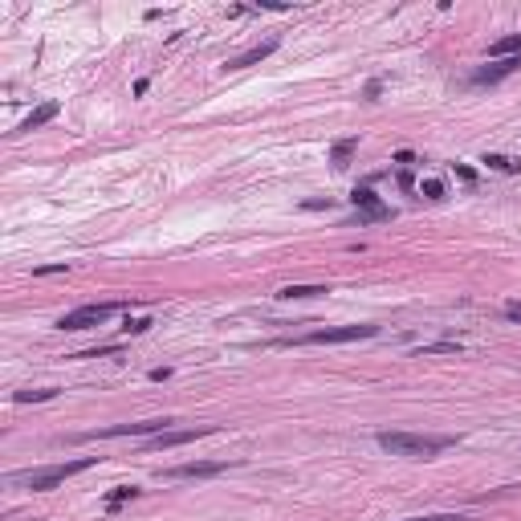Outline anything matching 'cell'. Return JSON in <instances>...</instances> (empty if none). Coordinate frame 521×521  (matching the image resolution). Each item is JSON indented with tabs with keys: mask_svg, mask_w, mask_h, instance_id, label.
Here are the masks:
<instances>
[{
	"mask_svg": "<svg viewBox=\"0 0 521 521\" xmlns=\"http://www.w3.org/2000/svg\"><path fill=\"white\" fill-rule=\"evenodd\" d=\"M379 440L383 452H391V456H436V452L452 448L448 436H416V432H379L375 436Z\"/></svg>",
	"mask_w": 521,
	"mask_h": 521,
	"instance_id": "1",
	"label": "cell"
},
{
	"mask_svg": "<svg viewBox=\"0 0 521 521\" xmlns=\"http://www.w3.org/2000/svg\"><path fill=\"white\" fill-rule=\"evenodd\" d=\"M86 469H94V456H82V460H70V464H49V469L13 473L8 480H13V485H24V489H33V493H45V489H57L61 480H70V476L86 473Z\"/></svg>",
	"mask_w": 521,
	"mask_h": 521,
	"instance_id": "2",
	"label": "cell"
},
{
	"mask_svg": "<svg viewBox=\"0 0 521 521\" xmlns=\"http://www.w3.org/2000/svg\"><path fill=\"white\" fill-rule=\"evenodd\" d=\"M122 302H102V306H82V309H70L57 318V330H90V326H102L110 314H119Z\"/></svg>",
	"mask_w": 521,
	"mask_h": 521,
	"instance_id": "3",
	"label": "cell"
},
{
	"mask_svg": "<svg viewBox=\"0 0 521 521\" xmlns=\"http://www.w3.org/2000/svg\"><path fill=\"white\" fill-rule=\"evenodd\" d=\"M175 424V420H142V424H115V427H102V432H86L82 440H119V436H159L167 427Z\"/></svg>",
	"mask_w": 521,
	"mask_h": 521,
	"instance_id": "4",
	"label": "cell"
},
{
	"mask_svg": "<svg viewBox=\"0 0 521 521\" xmlns=\"http://www.w3.org/2000/svg\"><path fill=\"white\" fill-rule=\"evenodd\" d=\"M379 326H338V330H314L306 338H293L298 346L309 342V346H334V342H358V338H375Z\"/></svg>",
	"mask_w": 521,
	"mask_h": 521,
	"instance_id": "5",
	"label": "cell"
},
{
	"mask_svg": "<svg viewBox=\"0 0 521 521\" xmlns=\"http://www.w3.org/2000/svg\"><path fill=\"white\" fill-rule=\"evenodd\" d=\"M355 208H358V224H375V220H391V208L383 204L371 188H355Z\"/></svg>",
	"mask_w": 521,
	"mask_h": 521,
	"instance_id": "6",
	"label": "cell"
},
{
	"mask_svg": "<svg viewBox=\"0 0 521 521\" xmlns=\"http://www.w3.org/2000/svg\"><path fill=\"white\" fill-rule=\"evenodd\" d=\"M228 469V460H196V464H175V469H163L159 476L167 480H204V476H216Z\"/></svg>",
	"mask_w": 521,
	"mask_h": 521,
	"instance_id": "7",
	"label": "cell"
},
{
	"mask_svg": "<svg viewBox=\"0 0 521 521\" xmlns=\"http://www.w3.org/2000/svg\"><path fill=\"white\" fill-rule=\"evenodd\" d=\"M216 427L204 424V427H184V432H159V436H151V448H179V444H191L196 436H212Z\"/></svg>",
	"mask_w": 521,
	"mask_h": 521,
	"instance_id": "8",
	"label": "cell"
},
{
	"mask_svg": "<svg viewBox=\"0 0 521 521\" xmlns=\"http://www.w3.org/2000/svg\"><path fill=\"white\" fill-rule=\"evenodd\" d=\"M518 66H521V53L518 57H505V61H493V66H485V70L473 73V86H493V82H501V78H509Z\"/></svg>",
	"mask_w": 521,
	"mask_h": 521,
	"instance_id": "9",
	"label": "cell"
},
{
	"mask_svg": "<svg viewBox=\"0 0 521 521\" xmlns=\"http://www.w3.org/2000/svg\"><path fill=\"white\" fill-rule=\"evenodd\" d=\"M277 53V41H260V45H253L249 53H240V57H233L224 70H249V66H257V61H265V57H273Z\"/></svg>",
	"mask_w": 521,
	"mask_h": 521,
	"instance_id": "10",
	"label": "cell"
},
{
	"mask_svg": "<svg viewBox=\"0 0 521 521\" xmlns=\"http://www.w3.org/2000/svg\"><path fill=\"white\" fill-rule=\"evenodd\" d=\"M57 110H61L57 102H41V106H37V110H33V115H29V119H24L21 126H17V131H13V135H29V131H37V126L53 122V119H57Z\"/></svg>",
	"mask_w": 521,
	"mask_h": 521,
	"instance_id": "11",
	"label": "cell"
},
{
	"mask_svg": "<svg viewBox=\"0 0 521 521\" xmlns=\"http://www.w3.org/2000/svg\"><path fill=\"white\" fill-rule=\"evenodd\" d=\"M518 53H521V33H509V37H501V41L489 45V57H501V61H505V57H518Z\"/></svg>",
	"mask_w": 521,
	"mask_h": 521,
	"instance_id": "12",
	"label": "cell"
},
{
	"mask_svg": "<svg viewBox=\"0 0 521 521\" xmlns=\"http://www.w3.org/2000/svg\"><path fill=\"white\" fill-rule=\"evenodd\" d=\"M355 151H358V139H338V142H334V151H330V163L346 167L351 159H355Z\"/></svg>",
	"mask_w": 521,
	"mask_h": 521,
	"instance_id": "13",
	"label": "cell"
},
{
	"mask_svg": "<svg viewBox=\"0 0 521 521\" xmlns=\"http://www.w3.org/2000/svg\"><path fill=\"white\" fill-rule=\"evenodd\" d=\"M326 293V285H285V289H277V298H285V302H293V298H322Z\"/></svg>",
	"mask_w": 521,
	"mask_h": 521,
	"instance_id": "14",
	"label": "cell"
},
{
	"mask_svg": "<svg viewBox=\"0 0 521 521\" xmlns=\"http://www.w3.org/2000/svg\"><path fill=\"white\" fill-rule=\"evenodd\" d=\"M139 493H142V489H135V485H119V489H110V493H106V509L115 513L119 505H126V501H135Z\"/></svg>",
	"mask_w": 521,
	"mask_h": 521,
	"instance_id": "15",
	"label": "cell"
},
{
	"mask_svg": "<svg viewBox=\"0 0 521 521\" xmlns=\"http://www.w3.org/2000/svg\"><path fill=\"white\" fill-rule=\"evenodd\" d=\"M57 395V387H41V391H17L13 399L17 403H41V399H53Z\"/></svg>",
	"mask_w": 521,
	"mask_h": 521,
	"instance_id": "16",
	"label": "cell"
},
{
	"mask_svg": "<svg viewBox=\"0 0 521 521\" xmlns=\"http://www.w3.org/2000/svg\"><path fill=\"white\" fill-rule=\"evenodd\" d=\"M456 351H460V342H427L416 355H456Z\"/></svg>",
	"mask_w": 521,
	"mask_h": 521,
	"instance_id": "17",
	"label": "cell"
},
{
	"mask_svg": "<svg viewBox=\"0 0 521 521\" xmlns=\"http://www.w3.org/2000/svg\"><path fill=\"white\" fill-rule=\"evenodd\" d=\"M420 196H427V200H444L448 188H444L440 179H424V184H420Z\"/></svg>",
	"mask_w": 521,
	"mask_h": 521,
	"instance_id": "18",
	"label": "cell"
},
{
	"mask_svg": "<svg viewBox=\"0 0 521 521\" xmlns=\"http://www.w3.org/2000/svg\"><path fill=\"white\" fill-rule=\"evenodd\" d=\"M485 163L493 167V171H518V163H513V159H505V155H485Z\"/></svg>",
	"mask_w": 521,
	"mask_h": 521,
	"instance_id": "19",
	"label": "cell"
},
{
	"mask_svg": "<svg viewBox=\"0 0 521 521\" xmlns=\"http://www.w3.org/2000/svg\"><path fill=\"white\" fill-rule=\"evenodd\" d=\"M407 521H469L464 513H432V518H407Z\"/></svg>",
	"mask_w": 521,
	"mask_h": 521,
	"instance_id": "20",
	"label": "cell"
},
{
	"mask_svg": "<svg viewBox=\"0 0 521 521\" xmlns=\"http://www.w3.org/2000/svg\"><path fill=\"white\" fill-rule=\"evenodd\" d=\"M122 330H126V334H142V330H151V322H147V318H135V322H126Z\"/></svg>",
	"mask_w": 521,
	"mask_h": 521,
	"instance_id": "21",
	"label": "cell"
},
{
	"mask_svg": "<svg viewBox=\"0 0 521 521\" xmlns=\"http://www.w3.org/2000/svg\"><path fill=\"white\" fill-rule=\"evenodd\" d=\"M37 277H53V273H66V265H41V269H33Z\"/></svg>",
	"mask_w": 521,
	"mask_h": 521,
	"instance_id": "22",
	"label": "cell"
},
{
	"mask_svg": "<svg viewBox=\"0 0 521 521\" xmlns=\"http://www.w3.org/2000/svg\"><path fill=\"white\" fill-rule=\"evenodd\" d=\"M505 318H509V322H521V306H518V302H509V306H505Z\"/></svg>",
	"mask_w": 521,
	"mask_h": 521,
	"instance_id": "23",
	"label": "cell"
}]
</instances>
